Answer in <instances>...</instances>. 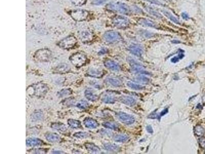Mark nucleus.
Instances as JSON below:
<instances>
[{"label": "nucleus", "instance_id": "ddd939ff", "mask_svg": "<svg viewBox=\"0 0 205 154\" xmlns=\"http://www.w3.org/2000/svg\"><path fill=\"white\" fill-rule=\"evenodd\" d=\"M83 123L86 127L90 129L96 128L99 126V124L97 121L91 118H85L83 121Z\"/></svg>", "mask_w": 205, "mask_h": 154}, {"label": "nucleus", "instance_id": "423d86ee", "mask_svg": "<svg viewBox=\"0 0 205 154\" xmlns=\"http://www.w3.org/2000/svg\"><path fill=\"white\" fill-rule=\"evenodd\" d=\"M51 52L47 49L40 50L35 54V58L39 61L46 62L51 57Z\"/></svg>", "mask_w": 205, "mask_h": 154}, {"label": "nucleus", "instance_id": "72a5a7b5", "mask_svg": "<svg viewBox=\"0 0 205 154\" xmlns=\"http://www.w3.org/2000/svg\"><path fill=\"white\" fill-rule=\"evenodd\" d=\"M127 85L128 86H129L130 88H131L133 89H134V90H142L144 88V87L143 86L140 85L139 84H138L135 83H133L131 81L128 82Z\"/></svg>", "mask_w": 205, "mask_h": 154}, {"label": "nucleus", "instance_id": "20e7f679", "mask_svg": "<svg viewBox=\"0 0 205 154\" xmlns=\"http://www.w3.org/2000/svg\"><path fill=\"white\" fill-rule=\"evenodd\" d=\"M70 15L73 20L76 21H84L88 16V12L85 10H74L70 12Z\"/></svg>", "mask_w": 205, "mask_h": 154}, {"label": "nucleus", "instance_id": "de8ad7c7", "mask_svg": "<svg viewBox=\"0 0 205 154\" xmlns=\"http://www.w3.org/2000/svg\"><path fill=\"white\" fill-rule=\"evenodd\" d=\"M167 113H168V109H165L164 110H163L159 116H160V117L163 116L165 115L166 114H167Z\"/></svg>", "mask_w": 205, "mask_h": 154}, {"label": "nucleus", "instance_id": "f8f14e48", "mask_svg": "<svg viewBox=\"0 0 205 154\" xmlns=\"http://www.w3.org/2000/svg\"><path fill=\"white\" fill-rule=\"evenodd\" d=\"M43 142L38 138H30L26 140V145L28 147H35L42 145Z\"/></svg>", "mask_w": 205, "mask_h": 154}, {"label": "nucleus", "instance_id": "1a4fd4ad", "mask_svg": "<svg viewBox=\"0 0 205 154\" xmlns=\"http://www.w3.org/2000/svg\"><path fill=\"white\" fill-rule=\"evenodd\" d=\"M120 36L115 31H108L104 34V40L109 43H114L120 40Z\"/></svg>", "mask_w": 205, "mask_h": 154}, {"label": "nucleus", "instance_id": "0eeeda50", "mask_svg": "<svg viewBox=\"0 0 205 154\" xmlns=\"http://www.w3.org/2000/svg\"><path fill=\"white\" fill-rule=\"evenodd\" d=\"M128 61L131 67L132 70L136 73H140L142 74L146 73V71L145 69L143 67V66L137 62L136 60L129 57L128 58Z\"/></svg>", "mask_w": 205, "mask_h": 154}, {"label": "nucleus", "instance_id": "393cba45", "mask_svg": "<svg viewBox=\"0 0 205 154\" xmlns=\"http://www.w3.org/2000/svg\"><path fill=\"white\" fill-rule=\"evenodd\" d=\"M162 12L166 17L168 18L169 19H170L172 22H173L174 23L177 24H180V22L179 20L175 17L169 11L166 10H162Z\"/></svg>", "mask_w": 205, "mask_h": 154}, {"label": "nucleus", "instance_id": "c756f323", "mask_svg": "<svg viewBox=\"0 0 205 154\" xmlns=\"http://www.w3.org/2000/svg\"><path fill=\"white\" fill-rule=\"evenodd\" d=\"M129 139V137L127 135L119 134L114 137V140L117 142H125Z\"/></svg>", "mask_w": 205, "mask_h": 154}, {"label": "nucleus", "instance_id": "6e6552de", "mask_svg": "<svg viewBox=\"0 0 205 154\" xmlns=\"http://www.w3.org/2000/svg\"><path fill=\"white\" fill-rule=\"evenodd\" d=\"M33 94L36 96H42L46 94L48 90V87L44 84L38 83L31 87Z\"/></svg>", "mask_w": 205, "mask_h": 154}, {"label": "nucleus", "instance_id": "f257e3e1", "mask_svg": "<svg viewBox=\"0 0 205 154\" xmlns=\"http://www.w3.org/2000/svg\"><path fill=\"white\" fill-rule=\"evenodd\" d=\"M107 8L112 11L124 15H128L131 11L130 8L127 4L121 2H113L107 5Z\"/></svg>", "mask_w": 205, "mask_h": 154}, {"label": "nucleus", "instance_id": "412c9836", "mask_svg": "<svg viewBox=\"0 0 205 154\" xmlns=\"http://www.w3.org/2000/svg\"><path fill=\"white\" fill-rule=\"evenodd\" d=\"M46 139L47 141L52 143L59 142L61 140V137H60V136L58 134L53 133L47 134L46 136Z\"/></svg>", "mask_w": 205, "mask_h": 154}, {"label": "nucleus", "instance_id": "a18cd8bd", "mask_svg": "<svg viewBox=\"0 0 205 154\" xmlns=\"http://www.w3.org/2000/svg\"><path fill=\"white\" fill-rule=\"evenodd\" d=\"M46 152L43 149H37V150H35L34 151V153H37V154H44Z\"/></svg>", "mask_w": 205, "mask_h": 154}, {"label": "nucleus", "instance_id": "2eb2a0df", "mask_svg": "<svg viewBox=\"0 0 205 154\" xmlns=\"http://www.w3.org/2000/svg\"><path fill=\"white\" fill-rule=\"evenodd\" d=\"M105 66L107 68L113 71H119L120 69V65L116 62L112 60H107L104 63Z\"/></svg>", "mask_w": 205, "mask_h": 154}, {"label": "nucleus", "instance_id": "8fccbe9b", "mask_svg": "<svg viewBox=\"0 0 205 154\" xmlns=\"http://www.w3.org/2000/svg\"><path fill=\"white\" fill-rule=\"evenodd\" d=\"M106 50H105V49H102V50H101L100 52H99V53L100 54H105L106 52Z\"/></svg>", "mask_w": 205, "mask_h": 154}, {"label": "nucleus", "instance_id": "37998d69", "mask_svg": "<svg viewBox=\"0 0 205 154\" xmlns=\"http://www.w3.org/2000/svg\"><path fill=\"white\" fill-rule=\"evenodd\" d=\"M182 17L184 20H188V19H189V17L188 14L185 12H183L182 13Z\"/></svg>", "mask_w": 205, "mask_h": 154}, {"label": "nucleus", "instance_id": "f3484780", "mask_svg": "<svg viewBox=\"0 0 205 154\" xmlns=\"http://www.w3.org/2000/svg\"><path fill=\"white\" fill-rule=\"evenodd\" d=\"M87 75L93 78H100L103 75L102 71L95 68H90L87 71Z\"/></svg>", "mask_w": 205, "mask_h": 154}, {"label": "nucleus", "instance_id": "a878e982", "mask_svg": "<svg viewBox=\"0 0 205 154\" xmlns=\"http://www.w3.org/2000/svg\"><path fill=\"white\" fill-rule=\"evenodd\" d=\"M80 38L83 42H89L92 39V35L91 33L85 32L82 33L80 35Z\"/></svg>", "mask_w": 205, "mask_h": 154}, {"label": "nucleus", "instance_id": "5701e85b", "mask_svg": "<svg viewBox=\"0 0 205 154\" xmlns=\"http://www.w3.org/2000/svg\"><path fill=\"white\" fill-rule=\"evenodd\" d=\"M70 69V67L67 64H60L58 66H56V67L55 69V70L59 73H65L69 71Z\"/></svg>", "mask_w": 205, "mask_h": 154}, {"label": "nucleus", "instance_id": "c9c22d12", "mask_svg": "<svg viewBox=\"0 0 205 154\" xmlns=\"http://www.w3.org/2000/svg\"><path fill=\"white\" fill-rule=\"evenodd\" d=\"M89 106V104L86 101L81 100L76 104V107L81 109L87 108Z\"/></svg>", "mask_w": 205, "mask_h": 154}, {"label": "nucleus", "instance_id": "58836bf2", "mask_svg": "<svg viewBox=\"0 0 205 154\" xmlns=\"http://www.w3.org/2000/svg\"><path fill=\"white\" fill-rule=\"evenodd\" d=\"M136 79L137 81H138L139 82H142L143 83H148L149 81V80L147 78H146L145 76H143L137 77V78H136Z\"/></svg>", "mask_w": 205, "mask_h": 154}, {"label": "nucleus", "instance_id": "49530a36", "mask_svg": "<svg viewBox=\"0 0 205 154\" xmlns=\"http://www.w3.org/2000/svg\"><path fill=\"white\" fill-rule=\"evenodd\" d=\"M146 130H147V131H148V133H153L152 128V127L150 125L147 126V127H146Z\"/></svg>", "mask_w": 205, "mask_h": 154}, {"label": "nucleus", "instance_id": "ea45409f", "mask_svg": "<svg viewBox=\"0 0 205 154\" xmlns=\"http://www.w3.org/2000/svg\"><path fill=\"white\" fill-rule=\"evenodd\" d=\"M148 3H150L151 4H154V5H156L158 6H163V4L160 2L159 1H158V0H144Z\"/></svg>", "mask_w": 205, "mask_h": 154}, {"label": "nucleus", "instance_id": "f704fd0d", "mask_svg": "<svg viewBox=\"0 0 205 154\" xmlns=\"http://www.w3.org/2000/svg\"><path fill=\"white\" fill-rule=\"evenodd\" d=\"M102 126L105 128H109L110 130H116L118 128V126L117 124L109 122H104L102 123Z\"/></svg>", "mask_w": 205, "mask_h": 154}, {"label": "nucleus", "instance_id": "79ce46f5", "mask_svg": "<svg viewBox=\"0 0 205 154\" xmlns=\"http://www.w3.org/2000/svg\"><path fill=\"white\" fill-rule=\"evenodd\" d=\"M106 0H95L94 1H93V3L95 5H102V4L105 3L106 2Z\"/></svg>", "mask_w": 205, "mask_h": 154}, {"label": "nucleus", "instance_id": "aec40b11", "mask_svg": "<svg viewBox=\"0 0 205 154\" xmlns=\"http://www.w3.org/2000/svg\"><path fill=\"white\" fill-rule=\"evenodd\" d=\"M85 96L86 98L88 100L91 101H95L98 98V96L97 95L94 94L93 93L91 89L90 88H88L86 89L85 91Z\"/></svg>", "mask_w": 205, "mask_h": 154}, {"label": "nucleus", "instance_id": "bb28decb", "mask_svg": "<svg viewBox=\"0 0 205 154\" xmlns=\"http://www.w3.org/2000/svg\"><path fill=\"white\" fill-rule=\"evenodd\" d=\"M104 148L105 150H106V151H108L117 152L119 150L120 147L116 144L106 143L104 145Z\"/></svg>", "mask_w": 205, "mask_h": 154}, {"label": "nucleus", "instance_id": "e433bc0d", "mask_svg": "<svg viewBox=\"0 0 205 154\" xmlns=\"http://www.w3.org/2000/svg\"><path fill=\"white\" fill-rule=\"evenodd\" d=\"M43 118V115L41 112H36L32 115V119L34 120H41Z\"/></svg>", "mask_w": 205, "mask_h": 154}, {"label": "nucleus", "instance_id": "cd10ccee", "mask_svg": "<svg viewBox=\"0 0 205 154\" xmlns=\"http://www.w3.org/2000/svg\"><path fill=\"white\" fill-rule=\"evenodd\" d=\"M106 80L109 84L114 87H119L121 85V81L118 78H108Z\"/></svg>", "mask_w": 205, "mask_h": 154}, {"label": "nucleus", "instance_id": "c85d7f7f", "mask_svg": "<svg viewBox=\"0 0 205 154\" xmlns=\"http://www.w3.org/2000/svg\"><path fill=\"white\" fill-rule=\"evenodd\" d=\"M195 135L198 137H202L205 134V130L201 125H197L194 128Z\"/></svg>", "mask_w": 205, "mask_h": 154}, {"label": "nucleus", "instance_id": "2f4dec72", "mask_svg": "<svg viewBox=\"0 0 205 154\" xmlns=\"http://www.w3.org/2000/svg\"><path fill=\"white\" fill-rule=\"evenodd\" d=\"M102 102H104L105 103H108V104H111V103H114L116 102V98L111 95H106L104 96V97L102 99Z\"/></svg>", "mask_w": 205, "mask_h": 154}, {"label": "nucleus", "instance_id": "c03bdc74", "mask_svg": "<svg viewBox=\"0 0 205 154\" xmlns=\"http://www.w3.org/2000/svg\"><path fill=\"white\" fill-rule=\"evenodd\" d=\"M180 58L178 57H174L171 59V61L172 63H176L179 61Z\"/></svg>", "mask_w": 205, "mask_h": 154}, {"label": "nucleus", "instance_id": "39448f33", "mask_svg": "<svg viewBox=\"0 0 205 154\" xmlns=\"http://www.w3.org/2000/svg\"><path fill=\"white\" fill-rule=\"evenodd\" d=\"M112 22L115 26L119 28H126L129 24V20L127 17L120 16L114 17L112 20Z\"/></svg>", "mask_w": 205, "mask_h": 154}, {"label": "nucleus", "instance_id": "4be33fe9", "mask_svg": "<svg viewBox=\"0 0 205 154\" xmlns=\"http://www.w3.org/2000/svg\"><path fill=\"white\" fill-rule=\"evenodd\" d=\"M68 124L70 127L72 129H80L82 128L81 122L78 120L69 119Z\"/></svg>", "mask_w": 205, "mask_h": 154}, {"label": "nucleus", "instance_id": "4c0bfd02", "mask_svg": "<svg viewBox=\"0 0 205 154\" xmlns=\"http://www.w3.org/2000/svg\"><path fill=\"white\" fill-rule=\"evenodd\" d=\"M87 0H71V2L76 6H81L84 4Z\"/></svg>", "mask_w": 205, "mask_h": 154}, {"label": "nucleus", "instance_id": "f03ea898", "mask_svg": "<svg viewBox=\"0 0 205 154\" xmlns=\"http://www.w3.org/2000/svg\"><path fill=\"white\" fill-rule=\"evenodd\" d=\"M71 63L76 67L83 66L86 62L87 57L82 52H76L73 54L69 58Z\"/></svg>", "mask_w": 205, "mask_h": 154}, {"label": "nucleus", "instance_id": "9d476101", "mask_svg": "<svg viewBox=\"0 0 205 154\" xmlns=\"http://www.w3.org/2000/svg\"><path fill=\"white\" fill-rule=\"evenodd\" d=\"M118 116L121 122L127 125L132 124L136 121L135 118L132 116L123 112L119 113Z\"/></svg>", "mask_w": 205, "mask_h": 154}, {"label": "nucleus", "instance_id": "b1692460", "mask_svg": "<svg viewBox=\"0 0 205 154\" xmlns=\"http://www.w3.org/2000/svg\"><path fill=\"white\" fill-rule=\"evenodd\" d=\"M145 10L151 16H153L154 17L157 18V19H161L163 17L161 14L157 12L156 10L154 9L153 8L150 6H146L145 7Z\"/></svg>", "mask_w": 205, "mask_h": 154}, {"label": "nucleus", "instance_id": "4468645a", "mask_svg": "<svg viewBox=\"0 0 205 154\" xmlns=\"http://www.w3.org/2000/svg\"><path fill=\"white\" fill-rule=\"evenodd\" d=\"M129 51L136 56L140 57L143 53V48L137 45H131L129 47Z\"/></svg>", "mask_w": 205, "mask_h": 154}, {"label": "nucleus", "instance_id": "dca6fc26", "mask_svg": "<svg viewBox=\"0 0 205 154\" xmlns=\"http://www.w3.org/2000/svg\"><path fill=\"white\" fill-rule=\"evenodd\" d=\"M87 150L91 154H99L101 152L100 148L95 144L91 143H87L85 144Z\"/></svg>", "mask_w": 205, "mask_h": 154}, {"label": "nucleus", "instance_id": "9b49d317", "mask_svg": "<svg viewBox=\"0 0 205 154\" xmlns=\"http://www.w3.org/2000/svg\"><path fill=\"white\" fill-rule=\"evenodd\" d=\"M138 24H139L140 25L143 26L149 27L154 28H158V25L155 22L148 19H144V18L139 19L138 21Z\"/></svg>", "mask_w": 205, "mask_h": 154}, {"label": "nucleus", "instance_id": "a19ab883", "mask_svg": "<svg viewBox=\"0 0 205 154\" xmlns=\"http://www.w3.org/2000/svg\"><path fill=\"white\" fill-rule=\"evenodd\" d=\"M199 144L201 147L205 149V138L202 137L199 139Z\"/></svg>", "mask_w": 205, "mask_h": 154}, {"label": "nucleus", "instance_id": "7ed1b4c3", "mask_svg": "<svg viewBox=\"0 0 205 154\" xmlns=\"http://www.w3.org/2000/svg\"><path fill=\"white\" fill-rule=\"evenodd\" d=\"M77 43L76 39L73 36H69L63 39L58 43V45L62 48L69 50L73 48Z\"/></svg>", "mask_w": 205, "mask_h": 154}, {"label": "nucleus", "instance_id": "6ab92c4d", "mask_svg": "<svg viewBox=\"0 0 205 154\" xmlns=\"http://www.w3.org/2000/svg\"><path fill=\"white\" fill-rule=\"evenodd\" d=\"M51 127L52 129L57 131L61 133L65 132L67 128L66 125L61 123H54L51 124Z\"/></svg>", "mask_w": 205, "mask_h": 154}, {"label": "nucleus", "instance_id": "473e14b6", "mask_svg": "<svg viewBox=\"0 0 205 154\" xmlns=\"http://www.w3.org/2000/svg\"><path fill=\"white\" fill-rule=\"evenodd\" d=\"M90 134L87 132H80L78 133H76L73 134V136L78 139H84L87 138L88 137H90Z\"/></svg>", "mask_w": 205, "mask_h": 154}, {"label": "nucleus", "instance_id": "09e8293b", "mask_svg": "<svg viewBox=\"0 0 205 154\" xmlns=\"http://www.w3.org/2000/svg\"><path fill=\"white\" fill-rule=\"evenodd\" d=\"M52 154H65L64 152L61 151H52Z\"/></svg>", "mask_w": 205, "mask_h": 154}, {"label": "nucleus", "instance_id": "a211bd4d", "mask_svg": "<svg viewBox=\"0 0 205 154\" xmlns=\"http://www.w3.org/2000/svg\"><path fill=\"white\" fill-rule=\"evenodd\" d=\"M120 101L121 102L128 105V106H133L136 104V100L130 96H124L120 97Z\"/></svg>", "mask_w": 205, "mask_h": 154}, {"label": "nucleus", "instance_id": "7c9ffc66", "mask_svg": "<svg viewBox=\"0 0 205 154\" xmlns=\"http://www.w3.org/2000/svg\"><path fill=\"white\" fill-rule=\"evenodd\" d=\"M72 94V90L70 88H65L61 90L57 94L59 97H64L70 95Z\"/></svg>", "mask_w": 205, "mask_h": 154}]
</instances>
